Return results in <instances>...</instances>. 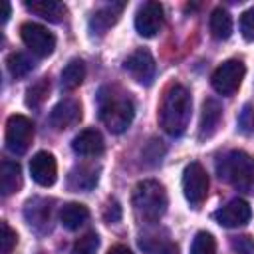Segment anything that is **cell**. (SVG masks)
I'll return each mask as SVG.
<instances>
[{"instance_id":"1","label":"cell","mask_w":254,"mask_h":254,"mask_svg":"<svg viewBox=\"0 0 254 254\" xmlns=\"http://www.w3.org/2000/svg\"><path fill=\"white\" fill-rule=\"evenodd\" d=\"M190 111H192V99L187 87H183L181 83H171L161 99L159 125L171 137H179L185 133L190 121Z\"/></svg>"},{"instance_id":"2","label":"cell","mask_w":254,"mask_h":254,"mask_svg":"<svg viewBox=\"0 0 254 254\" xmlns=\"http://www.w3.org/2000/svg\"><path fill=\"white\" fill-rule=\"evenodd\" d=\"M97 103H99V117L111 133H123L129 129L135 117V105L121 89L111 85L101 87L97 95Z\"/></svg>"},{"instance_id":"3","label":"cell","mask_w":254,"mask_h":254,"mask_svg":"<svg viewBox=\"0 0 254 254\" xmlns=\"http://www.w3.org/2000/svg\"><path fill=\"white\" fill-rule=\"evenodd\" d=\"M218 177L232 185L236 190L254 192V159L240 149L228 151L216 163Z\"/></svg>"},{"instance_id":"4","label":"cell","mask_w":254,"mask_h":254,"mask_svg":"<svg viewBox=\"0 0 254 254\" xmlns=\"http://www.w3.org/2000/svg\"><path fill=\"white\" fill-rule=\"evenodd\" d=\"M167 190L165 187L155 181V179H145L135 185L133 190V206L135 212L147 220V222H157L165 210H167Z\"/></svg>"},{"instance_id":"5","label":"cell","mask_w":254,"mask_h":254,"mask_svg":"<svg viewBox=\"0 0 254 254\" xmlns=\"http://www.w3.org/2000/svg\"><path fill=\"white\" fill-rule=\"evenodd\" d=\"M183 192L192 208H200L208 194V175L196 161L189 163L183 171Z\"/></svg>"},{"instance_id":"6","label":"cell","mask_w":254,"mask_h":254,"mask_svg":"<svg viewBox=\"0 0 254 254\" xmlns=\"http://www.w3.org/2000/svg\"><path fill=\"white\" fill-rule=\"evenodd\" d=\"M244 73H246V67L240 60H226L224 64H220L212 77H210V83L214 87L216 93L220 95H234L244 79Z\"/></svg>"},{"instance_id":"7","label":"cell","mask_w":254,"mask_h":254,"mask_svg":"<svg viewBox=\"0 0 254 254\" xmlns=\"http://www.w3.org/2000/svg\"><path fill=\"white\" fill-rule=\"evenodd\" d=\"M34 139V123L26 115H10L6 121V147L22 155L28 151L30 143Z\"/></svg>"},{"instance_id":"8","label":"cell","mask_w":254,"mask_h":254,"mask_svg":"<svg viewBox=\"0 0 254 254\" xmlns=\"http://www.w3.org/2000/svg\"><path fill=\"white\" fill-rule=\"evenodd\" d=\"M20 38L26 44V48H30V52L40 56V58L50 56L56 48L54 34L48 32V28H44L36 22H24L20 26Z\"/></svg>"},{"instance_id":"9","label":"cell","mask_w":254,"mask_h":254,"mask_svg":"<svg viewBox=\"0 0 254 254\" xmlns=\"http://www.w3.org/2000/svg\"><path fill=\"white\" fill-rule=\"evenodd\" d=\"M125 71L137 81V83H143V85H151L153 79H155V71H157V65H155V60L151 56L149 50H135L123 64Z\"/></svg>"},{"instance_id":"10","label":"cell","mask_w":254,"mask_h":254,"mask_svg":"<svg viewBox=\"0 0 254 254\" xmlns=\"http://www.w3.org/2000/svg\"><path fill=\"white\" fill-rule=\"evenodd\" d=\"M163 6L159 2H145L135 16V28L143 38H153L163 28Z\"/></svg>"},{"instance_id":"11","label":"cell","mask_w":254,"mask_h":254,"mask_svg":"<svg viewBox=\"0 0 254 254\" xmlns=\"http://www.w3.org/2000/svg\"><path fill=\"white\" fill-rule=\"evenodd\" d=\"M250 216H252L250 204L242 198H234V200H230L228 204H224L222 208H218L214 212V220L220 226H226V228L244 226L250 220Z\"/></svg>"},{"instance_id":"12","label":"cell","mask_w":254,"mask_h":254,"mask_svg":"<svg viewBox=\"0 0 254 254\" xmlns=\"http://www.w3.org/2000/svg\"><path fill=\"white\" fill-rule=\"evenodd\" d=\"M79 119H81V105L75 99H62V101H58L52 107L50 117H48L50 125L54 129H58V131H64V129L79 123Z\"/></svg>"},{"instance_id":"13","label":"cell","mask_w":254,"mask_h":254,"mask_svg":"<svg viewBox=\"0 0 254 254\" xmlns=\"http://www.w3.org/2000/svg\"><path fill=\"white\" fill-rule=\"evenodd\" d=\"M30 175L42 187L54 185L56 183V177H58V165H56L54 155L48 153V151L36 153L32 157V161H30Z\"/></svg>"},{"instance_id":"14","label":"cell","mask_w":254,"mask_h":254,"mask_svg":"<svg viewBox=\"0 0 254 254\" xmlns=\"http://www.w3.org/2000/svg\"><path fill=\"white\" fill-rule=\"evenodd\" d=\"M71 149L81 157H97L103 153L105 143L97 129H83L73 137Z\"/></svg>"},{"instance_id":"15","label":"cell","mask_w":254,"mask_h":254,"mask_svg":"<svg viewBox=\"0 0 254 254\" xmlns=\"http://www.w3.org/2000/svg\"><path fill=\"white\" fill-rule=\"evenodd\" d=\"M220 119H222V107L220 103L214 99V97H208L204 99L202 103V113H200V139H208L216 133L218 125H220Z\"/></svg>"},{"instance_id":"16","label":"cell","mask_w":254,"mask_h":254,"mask_svg":"<svg viewBox=\"0 0 254 254\" xmlns=\"http://www.w3.org/2000/svg\"><path fill=\"white\" fill-rule=\"evenodd\" d=\"M97 173L99 171L95 167H91V165H77V167L71 169V173L67 177V187L71 190H75V192L91 190L97 185V179H99Z\"/></svg>"},{"instance_id":"17","label":"cell","mask_w":254,"mask_h":254,"mask_svg":"<svg viewBox=\"0 0 254 254\" xmlns=\"http://www.w3.org/2000/svg\"><path fill=\"white\" fill-rule=\"evenodd\" d=\"M22 187V169L14 161H2L0 167V190L4 196L18 192Z\"/></svg>"},{"instance_id":"18","label":"cell","mask_w":254,"mask_h":254,"mask_svg":"<svg viewBox=\"0 0 254 254\" xmlns=\"http://www.w3.org/2000/svg\"><path fill=\"white\" fill-rule=\"evenodd\" d=\"M24 6L36 16L50 22H60L65 14V6L56 0H32V2H24Z\"/></svg>"},{"instance_id":"19","label":"cell","mask_w":254,"mask_h":254,"mask_svg":"<svg viewBox=\"0 0 254 254\" xmlns=\"http://www.w3.org/2000/svg\"><path fill=\"white\" fill-rule=\"evenodd\" d=\"M121 8H123V4H111V6H105V8L97 10L89 20V30L93 34H103L107 28H111L117 22Z\"/></svg>"},{"instance_id":"20","label":"cell","mask_w":254,"mask_h":254,"mask_svg":"<svg viewBox=\"0 0 254 254\" xmlns=\"http://www.w3.org/2000/svg\"><path fill=\"white\" fill-rule=\"evenodd\" d=\"M87 218H89V210L81 202H67L60 212V220L67 230H77Z\"/></svg>"},{"instance_id":"21","label":"cell","mask_w":254,"mask_h":254,"mask_svg":"<svg viewBox=\"0 0 254 254\" xmlns=\"http://www.w3.org/2000/svg\"><path fill=\"white\" fill-rule=\"evenodd\" d=\"M210 32L216 40H226L232 34V18L224 8H216L210 14Z\"/></svg>"},{"instance_id":"22","label":"cell","mask_w":254,"mask_h":254,"mask_svg":"<svg viewBox=\"0 0 254 254\" xmlns=\"http://www.w3.org/2000/svg\"><path fill=\"white\" fill-rule=\"evenodd\" d=\"M83 77H85V64L81 60H71L62 71V87L75 89L81 85Z\"/></svg>"},{"instance_id":"23","label":"cell","mask_w":254,"mask_h":254,"mask_svg":"<svg viewBox=\"0 0 254 254\" xmlns=\"http://www.w3.org/2000/svg\"><path fill=\"white\" fill-rule=\"evenodd\" d=\"M24 214H26L28 224L38 226V224L48 222V218H50V206H48L46 200H42V198H34V200H30V202L26 204Z\"/></svg>"},{"instance_id":"24","label":"cell","mask_w":254,"mask_h":254,"mask_svg":"<svg viewBox=\"0 0 254 254\" xmlns=\"http://www.w3.org/2000/svg\"><path fill=\"white\" fill-rule=\"evenodd\" d=\"M6 65H8V71L14 75V77H24L32 71L34 67V62L22 54V52H12L8 58H6Z\"/></svg>"},{"instance_id":"25","label":"cell","mask_w":254,"mask_h":254,"mask_svg":"<svg viewBox=\"0 0 254 254\" xmlns=\"http://www.w3.org/2000/svg\"><path fill=\"white\" fill-rule=\"evenodd\" d=\"M48 89H50V79H48V77H42L40 81H36V83H34L32 87H28V91H26V105L32 107V109L40 107L42 101H44L46 95H48Z\"/></svg>"},{"instance_id":"26","label":"cell","mask_w":254,"mask_h":254,"mask_svg":"<svg viewBox=\"0 0 254 254\" xmlns=\"http://www.w3.org/2000/svg\"><path fill=\"white\" fill-rule=\"evenodd\" d=\"M214 250H216L214 236L206 230L196 232V236L192 240V246H190V254H214Z\"/></svg>"},{"instance_id":"27","label":"cell","mask_w":254,"mask_h":254,"mask_svg":"<svg viewBox=\"0 0 254 254\" xmlns=\"http://www.w3.org/2000/svg\"><path fill=\"white\" fill-rule=\"evenodd\" d=\"M97 248H99V236L95 232H87L73 242L71 254H95Z\"/></svg>"},{"instance_id":"28","label":"cell","mask_w":254,"mask_h":254,"mask_svg":"<svg viewBox=\"0 0 254 254\" xmlns=\"http://www.w3.org/2000/svg\"><path fill=\"white\" fill-rule=\"evenodd\" d=\"M238 129L244 135H252L254 133V105L252 103H246L240 109V113H238Z\"/></svg>"},{"instance_id":"29","label":"cell","mask_w":254,"mask_h":254,"mask_svg":"<svg viewBox=\"0 0 254 254\" xmlns=\"http://www.w3.org/2000/svg\"><path fill=\"white\" fill-rule=\"evenodd\" d=\"M230 248L234 250V254H254V238L248 234L234 236L230 240Z\"/></svg>"},{"instance_id":"30","label":"cell","mask_w":254,"mask_h":254,"mask_svg":"<svg viewBox=\"0 0 254 254\" xmlns=\"http://www.w3.org/2000/svg\"><path fill=\"white\" fill-rule=\"evenodd\" d=\"M16 242H18L16 230H12L8 226V222H2V254H10L16 246Z\"/></svg>"},{"instance_id":"31","label":"cell","mask_w":254,"mask_h":254,"mask_svg":"<svg viewBox=\"0 0 254 254\" xmlns=\"http://www.w3.org/2000/svg\"><path fill=\"white\" fill-rule=\"evenodd\" d=\"M240 32L246 40H254V6L240 16Z\"/></svg>"},{"instance_id":"32","label":"cell","mask_w":254,"mask_h":254,"mask_svg":"<svg viewBox=\"0 0 254 254\" xmlns=\"http://www.w3.org/2000/svg\"><path fill=\"white\" fill-rule=\"evenodd\" d=\"M103 220L105 222H119L121 220V206L117 200H109L107 206L103 208Z\"/></svg>"},{"instance_id":"33","label":"cell","mask_w":254,"mask_h":254,"mask_svg":"<svg viewBox=\"0 0 254 254\" xmlns=\"http://www.w3.org/2000/svg\"><path fill=\"white\" fill-rule=\"evenodd\" d=\"M107 254H133V252L127 246H123V244H115V246H111L107 250Z\"/></svg>"},{"instance_id":"34","label":"cell","mask_w":254,"mask_h":254,"mask_svg":"<svg viewBox=\"0 0 254 254\" xmlns=\"http://www.w3.org/2000/svg\"><path fill=\"white\" fill-rule=\"evenodd\" d=\"M159 254H179V248H177V244H173V242H167L161 250H159Z\"/></svg>"},{"instance_id":"35","label":"cell","mask_w":254,"mask_h":254,"mask_svg":"<svg viewBox=\"0 0 254 254\" xmlns=\"http://www.w3.org/2000/svg\"><path fill=\"white\" fill-rule=\"evenodd\" d=\"M8 18H10V4L4 2V16H2V22H6Z\"/></svg>"}]
</instances>
